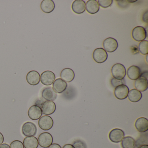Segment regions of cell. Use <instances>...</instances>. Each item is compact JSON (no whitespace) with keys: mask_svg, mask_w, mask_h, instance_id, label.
<instances>
[{"mask_svg":"<svg viewBox=\"0 0 148 148\" xmlns=\"http://www.w3.org/2000/svg\"><path fill=\"white\" fill-rule=\"evenodd\" d=\"M111 73L115 78L118 79H123L126 75V69L122 64H115L112 68Z\"/></svg>","mask_w":148,"mask_h":148,"instance_id":"6da1fadb","label":"cell"},{"mask_svg":"<svg viewBox=\"0 0 148 148\" xmlns=\"http://www.w3.org/2000/svg\"><path fill=\"white\" fill-rule=\"evenodd\" d=\"M38 144L41 147L48 148L53 142L52 136L49 132H45L41 133L38 138Z\"/></svg>","mask_w":148,"mask_h":148,"instance_id":"7a4b0ae2","label":"cell"},{"mask_svg":"<svg viewBox=\"0 0 148 148\" xmlns=\"http://www.w3.org/2000/svg\"><path fill=\"white\" fill-rule=\"evenodd\" d=\"M22 132L25 136H34L37 134V126L32 122H26L22 126Z\"/></svg>","mask_w":148,"mask_h":148,"instance_id":"3957f363","label":"cell"},{"mask_svg":"<svg viewBox=\"0 0 148 148\" xmlns=\"http://www.w3.org/2000/svg\"><path fill=\"white\" fill-rule=\"evenodd\" d=\"M132 37L133 39L136 41H142L146 39L147 33L144 27L142 26H137L132 30Z\"/></svg>","mask_w":148,"mask_h":148,"instance_id":"277c9868","label":"cell"},{"mask_svg":"<svg viewBox=\"0 0 148 148\" xmlns=\"http://www.w3.org/2000/svg\"><path fill=\"white\" fill-rule=\"evenodd\" d=\"M92 56L94 61L99 64L104 63L108 58L107 52L102 48L95 49L93 51Z\"/></svg>","mask_w":148,"mask_h":148,"instance_id":"5b68a950","label":"cell"},{"mask_svg":"<svg viewBox=\"0 0 148 148\" xmlns=\"http://www.w3.org/2000/svg\"><path fill=\"white\" fill-rule=\"evenodd\" d=\"M38 125L41 130L45 131L51 130L53 125L52 118L49 116H44L40 118Z\"/></svg>","mask_w":148,"mask_h":148,"instance_id":"8992f818","label":"cell"},{"mask_svg":"<svg viewBox=\"0 0 148 148\" xmlns=\"http://www.w3.org/2000/svg\"><path fill=\"white\" fill-rule=\"evenodd\" d=\"M55 78V74L51 71H45L42 73L40 76V81L45 86L52 84Z\"/></svg>","mask_w":148,"mask_h":148,"instance_id":"52a82bcc","label":"cell"},{"mask_svg":"<svg viewBox=\"0 0 148 148\" xmlns=\"http://www.w3.org/2000/svg\"><path fill=\"white\" fill-rule=\"evenodd\" d=\"M124 136V132L121 129L117 128L112 130L109 135L110 140L114 143H120Z\"/></svg>","mask_w":148,"mask_h":148,"instance_id":"ba28073f","label":"cell"},{"mask_svg":"<svg viewBox=\"0 0 148 148\" xmlns=\"http://www.w3.org/2000/svg\"><path fill=\"white\" fill-rule=\"evenodd\" d=\"M104 50L109 53H112L116 51L118 47L117 41L115 39L109 38L106 39L103 43Z\"/></svg>","mask_w":148,"mask_h":148,"instance_id":"9c48e42d","label":"cell"},{"mask_svg":"<svg viewBox=\"0 0 148 148\" xmlns=\"http://www.w3.org/2000/svg\"><path fill=\"white\" fill-rule=\"evenodd\" d=\"M129 91V88L126 85H122L115 88L114 95L118 99L123 100L128 97Z\"/></svg>","mask_w":148,"mask_h":148,"instance_id":"30bf717a","label":"cell"},{"mask_svg":"<svg viewBox=\"0 0 148 148\" xmlns=\"http://www.w3.org/2000/svg\"><path fill=\"white\" fill-rule=\"evenodd\" d=\"M27 114L28 116L31 119L37 120L40 119L43 113L41 108L40 106L37 105H33L29 108Z\"/></svg>","mask_w":148,"mask_h":148,"instance_id":"8fae6325","label":"cell"},{"mask_svg":"<svg viewBox=\"0 0 148 148\" xmlns=\"http://www.w3.org/2000/svg\"><path fill=\"white\" fill-rule=\"evenodd\" d=\"M42 97L46 101H54L57 98V93L51 87H45L42 91Z\"/></svg>","mask_w":148,"mask_h":148,"instance_id":"7c38bea8","label":"cell"},{"mask_svg":"<svg viewBox=\"0 0 148 148\" xmlns=\"http://www.w3.org/2000/svg\"><path fill=\"white\" fill-rule=\"evenodd\" d=\"M42 113L46 115L53 114L56 110V106L52 101H46L43 103L41 107Z\"/></svg>","mask_w":148,"mask_h":148,"instance_id":"4fadbf2b","label":"cell"},{"mask_svg":"<svg viewBox=\"0 0 148 148\" xmlns=\"http://www.w3.org/2000/svg\"><path fill=\"white\" fill-rule=\"evenodd\" d=\"M26 80L27 83L31 85H37L39 84L40 81V75L36 71H31L27 75Z\"/></svg>","mask_w":148,"mask_h":148,"instance_id":"5bb4252c","label":"cell"},{"mask_svg":"<svg viewBox=\"0 0 148 148\" xmlns=\"http://www.w3.org/2000/svg\"><path fill=\"white\" fill-rule=\"evenodd\" d=\"M135 126L139 132H146L148 130V120L145 118H139L136 120Z\"/></svg>","mask_w":148,"mask_h":148,"instance_id":"9a60e30c","label":"cell"},{"mask_svg":"<svg viewBox=\"0 0 148 148\" xmlns=\"http://www.w3.org/2000/svg\"><path fill=\"white\" fill-rule=\"evenodd\" d=\"M135 88L140 92H144L148 89V79L140 76L138 79H136L134 83Z\"/></svg>","mask_w":148,"mask_h":148,"instance_id":"2e32d148","label":"cell"},{"mask_svg":"<svg viewBox=\"0 0 148 148\" xmlns=\"http://www.w3.org/2000/svg\"><path fill=\"white\" fill-rule=\"evenodd\" d=\"M67 87V83L61 78L57 79L53 84V88L57 93H62L66 90Z\"/></svg>","mask_w":148,"mask_h":148,"instance_id":"e0dca14e","label":"cell"},{"mask_svg":"<svg viewBox=\"0 0 148 148\" xmlns=\"http://www.w3.org/2000/svg\"><path fill=\"white\" fill-rule=\"evenodd\" d=\"M73 11L77 14L83 13L86 10V3L83 0H76L72 5Z\"/></svg>","mask_w":148,"mask_h":148,"instance_id":"ac0fdd59","label":"cell"},{"mask_svg":"<svg viewBox=\"0 0 148 148\" xmlns=\"http://www.w3.org/2000/svg\"><path fill=\"white\" fill-rule=\"evenodd\" d=\"M60 77L65 82H72L75 77V73L73 70L71 68H66L63 69L60 73Z\"/></svg>","mask_w":148,"mask_h":148,"instance_id":"d6986e66","label":"cell"},{"mask_svg":"<svg viewBox=\"0 0 148 148\" xmlns=\"http://www.w3.org/2000/svg\"><path fill=\"white\" fill-rule=\"evenodd\" d=\"M141 74V70L136 66H132L127 70V76L131 80H136L140 77Z\"/></svg>","mask_w":148,"mask_h":148,"instance_id":"ffe728a7","label":"cell"},{"mask_svg":"<svg viewBox=\"0 0 148 148\" xmlns=\"http://www.w3.org/2000/svg\"><path fill=\"white\" fill-rule=\"evenodd\" d=\"M86 9L89 13L95 14L99 11V5L96 0H89L86 4Z\"/></svg>","mask_w":148,"mask_h":148,"instance_id":"44dd1931","label":"cell"},{"mask_svg":"<svg viewBox=\"0 0 148 148\" xmlns=\"http://www.w3.org/2000/svg\"><path fill=\"white\" fill-rule=\"evenodd\" d=\"M55 5L52 0H44L40 4L41 10L47 14L52 12L55 8Z\"/></svg>","mask_w":148,"mask_h":148,"instance_id":"7402d4cb","label":"cell"},{"mask_svg":"<svg viewBox=\"0 0 148 148\" xmlns=\"http://www.w3.org/2000/svg\"><path fill=\"white\" fill-rule=\"evenodd\" d=\"M23 145L25 148H38L39 144L37 138L28 136L24 138Z\"/></svg>","mask_w":148,"mask_h":148,"instance_id":"603a6c76","label":"cell"},{"mask_svg":"<svg viewBox=\"0 0 148 148\" xmlns=\"http://www.w3.org/2000/svg\"><path fill=\"white\" fill-rule=\"evenodd\" d=\"M128 97L129 100L131 102L137 103L142 99V93L136 89H133L129 91Z\"/></svg>","mask_w":148,"mask_h":148,"instance_id":"cb8c5ba5","label":"cell"},{"mask_svg":"<svg viewBox=\"0 0 148 148\" xmlns=\"http://www.w3.org/2000/svg\"><path fill=\"white\" fill-rule=\"evenodd\" d=\"M121 142V146L123 148H135L136 147V141L132 137L128 136L124 137Z\"/></svg>","mask_w":148,"mask_h":148,"instance_id":"d4e9b609","label":"cell"},{"mask_svg":"<svg viewBox=\"0 0 148 148\" xmlns=\"http://www.w3.org/2000/svg\"><path fill=\"white\" fill-rule=\"evenodd\" d=\"M138 50L140 53L143 55H147L148 53V41L143 40L141 41L138 45Z\"/></svg>","mask_w":148,"mask_h":148,"instance_id":"484cf974","label":"cell"},{"mask_svg":"<svg viewBox=\"0 0 148 148\" xmlns=\"http://www.w3.org/2000/svg\"><path fill=\"white\" fill-rule=\"evenodd\" d=\"M112 86L114 88L122 85H125V80L124 79H118L115 78H112L110 81Z\"/></svg>","mask_w":148,"mask_h":148,"instance_id":"4316f807","label":"cell"},{"mask_svg":"<svg viewBox=\"0 0 148 148\" xmlns=\"http://www.w3.org/2000/svg\"><path fill=\"white\" fill-rule=\"evenodd\" d=\"M97 2L99 5L101 7L106 8L112 5L113 1L112 0H99Z\"/></svg>","mask_w":148,"mask_h":148,"instance_id":"83f0119b","label":"cell"},{"mask_svg":"<svg viewBox=\"0 0 148 148\" xmlns=\"http://www.w3.org/2000/svg\"><path fill=\"white\" fill-rule=\"evenodd\" d=\"M72 145L74 148H87L85 143L80 139L75 140Z\"/></svg>","mask_w":148,"mask_h":148,"instance_id":"f1b7e54d","label":"cell"},{"mask_svg":"<svg viewBox=\"0 0 148 148\" xmlns=\"http://www.w3.org/2000/svg\"><path fill=\"white\" fill-rule=\"evenodd\" d=\"M10 148H25L23 143L19 140H14L10 144Z\"/></svg>","mask_w":148,"mask_h":148,"instance_id":"f546056e","label":"cell"},{"mask_svg":"<svg viewBox=\"0 0 148 148\" xmlns=\"http://www.w3.org/2000/svg\"><path fill=\"white\" fill-rule=\"evenodd\" d=\"M143 19L144 22L148 23V11H146V12L143 15Z\"/></svg>","mask_w":148,"mask_h":148,"instance_id":"4dcf8cb0","label":"cell"},{"mask_svg":"<svg viewBox=\"0 0 148 148\" xmlns=\"http://www.w3.org/2000/svg\"><path fill=\"white\" fill-rule=\"evenodd\" d=\"M48 148H61V147L58 144L53 143Z\"/></svg>","mask_w":148,"mask_h":148,"instance_id":"1f68e13d","label":"cell"},{"mask_svg":"<svg viewBox=\"0 0 148 148\" xmlns=\"http://www.w3.org/2000/svg\"><path fill=\"white\" fill-rule=\"evenodd\" d=\"M4 141V137L3 134L0 132V145L3 143Z\"/></svg>","mask_w":148,"mask_h":148,"instance_id":"d6a6232c","label":"cell"},{"mask_svg":"<svg viewBox=\"0 0 148 148\" xmlns=\"http://www.w3.org/2000/svg\"><path fill=\"white\" fill-rule=\"evenodd\" d=\"M0 148H10V147L7 144L3 143L0 145Z\"/></svg>","mask_w":148,"mask_h":148,"instance_id":"836d02e7","label":"cell"},{"mask_svg":"<svg viewBox=\"0 0 148 148\" xmlns=\"http://www.w3.org/2000/svg\"><path fill=\"white\" fill-rule=\"evenodd\" d=\"M63 148H74V147H73L72 145L68 144H66L64 145Z\"/></svg>","mask_w":148,"mask_h":148,"instance_id":"e575fe53","label":"cell"},{"mask_svg":"<svg viewBox=\"0 0 148 148\" xmlns=\"http://www.w3.org/2000/svg\"><path fill=\"white\" fill-rule=\"evenodd\" d=\"M138 148H148V145H141Z\"/></svg>","mask_w":148,"mask_h":148,"instance_id":"d590c367","label":"cell"},{"mask_svg":"<svg viewBox=\"0 0 148 148\" xmlns=\"http://www.w3.org/2000/svg\"><path fill=\"white\" fill-rule=\"evenodd\" d=\"M137 1H128V2H130V3H134V2H136Z\"/></svg>","mask_w":148,"mask_h":148,"instance_id":"8d00e7d4","label":"cell"},{"mask_svg":"<svg viewBox=\"0 0 148 148\" xmlns=\"http://www.w3.org/2000/svg\"><path fill=\"white\" fill-rule=\"evenodd\" d=\"M147 58H148V55H147L146 57V61H147V62H148V60H147Z\"/></svg>","mask_w":148,"mask_h":148,"instance_id":"74e56055","label":"cell"}]
</instances>
